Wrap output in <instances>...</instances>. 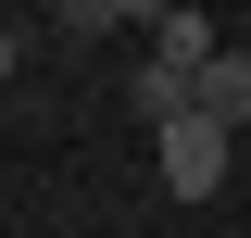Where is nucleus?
<instances>
[{"label": "nucleus", "mask_w": 251, "mask_h": 238, "mask_svg": "<svg viewBox=\"0 0 251 238\" xmlns=\"http://www.w3.org/2000/svg\"><path fill=\"white\" fill-rule=\"evenodd\" d=\"M126 100H138V113H188V100H201V75H176V63H138V75H126Z\"/></svg>", "instance_id": "20e7f679"}, {"label": "nucleus", "mask_w": 251, "mask_h": 238, "mask_svg": "<svg viewBox=\"0 0 251 238\" xmlns=\"http://www.w3.org/2000/svg\"><path fill=\"white\" fill-rule=\"evenodd\" d=\"M151 63H176V75H201V63H214V13H201V0H176V13L151 25Z\"/></svg>", "instance_id": "f03ea898"}, {"label": "nucleus", "mask_w": 251, "mask_h": 238, "mask_svg": "<svg viewBox=\"0 0 251 238\" xmlns=\"http://www.w3.org/2000/svg\"><path fill=\"white\" fill-rule=\"evenodd\" d=\"M201 113L251 125V50H214V63H201Z\"/></svg>", "instance_id": "7ed1b4c3"}, {"label": "nucleus", "mask_w": 251, "mask_h": 238, "mask_svg": "<svg viewBox=\"0 0 251 238\" xmlns=\"http://www.w3.org/2000/svg\"><path fill=\"white\" fill-rule=\"evenodd\" d=\"M151 138H163V188H176V201H214V188H226V138H239L226 113L188 100V113H163Z\"/></svg>", "instance_id": "f257e3e1"}, {"label": "nucleus", "mask_w": 251, "mask_h": 238, "mask_svg": "<svg viewBox=\"0 0 251 238\" xmlns=\"http://www.w3.org/2000/svg\"><path fill=\"white\" fill-rule=\"evenodd\" d=\"M50 25L63 38H100V25H126V0H50Z\"/></svg>", "instance_id": "39448f33"}]
</instances>
